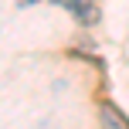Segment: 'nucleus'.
<instances>
[{
	"label": "nucleus",
	"mask_w": 129,
	"mask_h": 129,
	"mask_svg": "<svg viewBox=\"0 0 129 129\" xmlns=\"http://www.w3.org/2000/svg\"><path fill=\"white\" fill-rule=\"evenodd\" d=\"M99 122H102V129H129V116H122L112 102H102L99 105Z\"/></svg>",
	"instance_id": "obj_1"
}]
</instances>
